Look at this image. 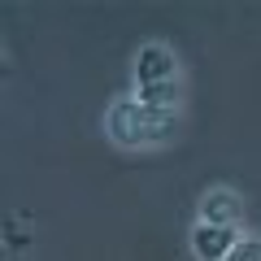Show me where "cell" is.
<instances>
[{"mask_svg": "<svg viewBox=\"0 0 261 261\" xmlns=\"http://www.w3.org/2000/svg\"><path fill=\"white\" fill-rule=\"evenodd\" d=\"M135 100L148 105V109H166V113H178V100H183V83H157V87H135Z\"/></svg>", "mask_w": 261, "mask_h": 261, "instance_id": "obj_5", "label": "cell"}, {"mask_svg": "<svg viewBox=\"0 0 261 261\" xmlns=\"http://www.w3.org/2000/svg\"><path fill=\"white\" fill-rule=\"evenodd\" d=\"M240 218H244V205H240V196L235 192H209L205 200H200V222H209V226H240Z\"/></svg>", "mask_w": 261, "mask_h": 261, "instance_id": "obj_4", "label": "cell"}, {"mask_svg": "<svg viewBox=\"0 0 261 261\" xmlns=\"http://www.w3.org/2000/svg\"><path fill=\"white\" fill-rule=\"evenodd\" d=\"M174 79H178L174 53L161 44H144L135 57V87H157V83H174Z\"/></svg>", "mask_w": 261, "mask_h": 261, "instance_id": "obj_2", "label": "cell"}, {"mask_svg": "<svg viewBox=\"0 0 261 261\" xmlns=\"http://www.w3.org/2000/svg\"><path fill=\"white\" fill-rule=\"evenodd\" d=\"M226 261H261V240H240Z\"/></svg>", "mask_w": 261, "mask_h": 261, "instance_id": "obj_6", "label": "cell"}, {"mask_svg": "<svg viewBox=\"0 0 261 261\" xmlns=\"http://www.w3.org/2000/svg\"><path fill=\"white\" fill-rule=\"evenodd\" d=\"M174 130H178V113L148 109V105H140L135 96L109 105V140L122 144V148H148V144L170 140Z\"/></svg>", "mask_w": 261, "mask_h": 261, "instance_id": "obj_1", "label": "cell"}, {"mask_svg": "<svg viewBox=\"0 0 261 261\" xmlns=\"http://www.w3.org/2000/svg\"><path fill=\"white\" fill-rule=\"evenodd\" d=\"M235 244H240V240H235L231 226L196 222V231H192V248H196V257H200V261H226Z\"/></svg>", "mask_w": 261, "mask_h": 261, "instance_id": "obj_3", "label": "cell"}]
</instances>
